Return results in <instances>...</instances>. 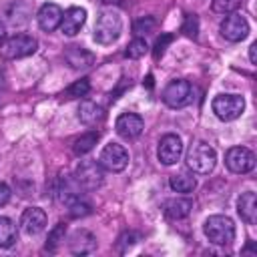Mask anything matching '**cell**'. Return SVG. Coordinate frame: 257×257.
I'll return each instance as SVG.
<instances>
[{
	"mask_svg": "<svg viewBox=\"0 0 257 257\" xmlns=\"http://www.w3.org/2000/svg\"><path fill=\"white\" fill-rule=\"evenodd\" d=\"M6 40V26H4V22L0 20V44Z\"/></svg>",
	"mask_w": 257,
	"mask_h": 257,
	"instance_id": "obj_32",
	"label": "cell"
},
{
	"mask_svg": "<svg viewBox=\"0 0 257 257\" xmlns=\"http://www.w3.org/2000/svg\"><path fill=\"white\" fill-rule=\"evenodd\" d=\"M60 20H62V10L52 2L42 4V8L38 10V26L46 32H52L54 28H58Z\"/></svg>",
	"mask_w": 257,
	"mask_h": 257,
	"instance_id": "obj_15",
	"label": "cell"
},
{
	"mask_svg": "<svg viewBox=\"0 0 257 257\" xmlns=\"http://www.w3.org/2000/svg\"><path fill=\"white\" fill-rule=\"evenodd\" d=\"M78 118L82 124L86 126H94V124H100L102 118H104V110L102 106H98L96 102H90V100H84L78 108Z\"/></svg>",
	"mask_w": 257,
	"mask_h": 257,
	"instance_id": "obj_17",
	"label": "cell"
},
{
	"mask_svg": "<svg viewBox=\"0 0 257 257\" xmlns=\"http://www.w3.org/2000/svg\"><path fill=\"white\" fill-rule=\"evenodd\" d=\"M122 32V18L114 10H104L98 14L94 24V40L98 44H110L114 42Z\"/></svg>",
	"mask_w": 257,
	"mask_h": 257,
	"instance_id": "obj_2",
	"label": "cell"
},
{
	"mask_svg": "<svg viewBox=\"0 0 257 257\" xmlns=\"http://www.w3.org/2000/svg\"><path fill=\"white\" fill-rule=\"evenodd\" d=\"M36 38L34 36H28V34H14L10 38H6L2 44H0V50H2V56L4 58H24V56H30L36 52Z\"/></svg>",
	"mask_w": 257,
	"mask_h": 257,
	"instance_id": "obj_5",
	"label": "cell"
},
{
	"mask_svg": "<svg viewBox=\"0 0 257 257\" xmlns=\"http://www.w3.org/2000/svg\"><path fill=\"white\" fill-rule=\"evenodd\" d=\"M255 48H257V44H251V48H249V58H251V62H253V64L257 62V56H255Z\"/></svg>",
	"mask_w": 257,
	"mask_h": 257,
	"instance_id": "obj_31",
	"label": "cell"
},
{
	"mask_svg": "<svg viewBox=\"0 0 257 257\" xmlns=\"http://www.w3.org/2000/svg\"><path fill=\"white\" fill-rule=\"evenodd\" d=\"M96 141H98V133H86V135H82V137L76 139V143H74V153H76V155L88 153V151L96 145Z\"/></svg>",
	"mask_w": 257,
	"mask_h": 257,
	"instance_id": "obj_22",
	"label": "cell"
},
{
	"mask_svg": "<svg viewBox=\"0 0 257 257\" xmlns=\"http://www.w3.org/2000/svg\"><path fill=\"white\" fill-rule=\"evenodd\" d=\"M10 195H12V193H10V187L0 181V207H4V205L10 201Z\"/></svg>",
	"mask_w": 257,
	"mask_h": 257,
	"instance_id": "obj_30",
	"label": "cell"
},
{
	"mask_svg": "<svg viewBox=\"0 0 257 257\" xmlns=\"http://www.w3.org/2000/svg\"><path fill=\"white\" fill-rule=\"evenodd\" d=\"M203 231L213 245H229L235 239V225L225 215H211L205 221Z\"/></svg>",
	"mask_w": 257,
	"mask_h": 257,
	"instance_id": "obj_3",
	"label": "cell"
},
{
	"mask_svg": "<svg viewBox=\"0 0 257 257\" xmlns=\"http://www.w3.org/2000/svg\"><path fill=\"white\" fill-rule=\"evenodd\" d=\"M114 128H116L118 137L131 141V139H137V137L143 133L145 122H143V118H141L139 114H135V112H122V114L116 118Z\"/></svg>",
	"mask_w": 257,
	"mask_h": 257,
	"instance_id": "obj_12",
	"label": "cell"
},
{
	"mask_svg": "<svg viewBox=\"0 0 257 257\" xmlns=\"http://www.w3.org/2000/svg\"><path fill=\"white\" fill-rule=\"evenodd\" d=\"M68 213H70L72 217H84V215L90 213V205H86V203H82V201H72L70 207H68Z\"/></svg>",
	"mask_w": 257,
	"mask_h": 257,
	"instance_id": "obj_28",
	"label": "cell"
},
{
	"mask_svg": "<svg viewBox=\"0 0 257 257\" xmlns=\"http://www.w3.org/2000/svg\"><path fill=\"white\" fill-rule=\"evenodd\" d=\"M169 185H171V189L177 191V193H191V191L195 189L197 181H195L193 175L179 173V175H173V177L169 179Z\"/></svg>",
	"mask_w": 257,
	"mask_h": 257,
	"instance_id": "obj_20",
	"label": "cell"
},
{
	"mask_svg": "<svg viewBox=\"0 0 257 257\" xmlns=\"http://www.w3.org/2000/svg\"><path fill=\"white\" fill-rule=\"evenodd\" d=\"M94 245H96V241L88 231H76L70 237V251L72 253H80V255L90 253L94 249Z\"/></svg>",
	"mask_w": 257,
	"mask_h": 257,
	"instance_id": "obj_19",
	"label": "cell"
},
{
	"mask_svg": "<svg viewBox=\"0 0 257 257\" xmlns=\"http://www.w3.org/2000/svg\"><path fill=\"white\" fill-rule=\"evenodd\" d=\"M74 179L76 183L80 185V189H86V191H92L96 187L102 185V169H100V163H94V161H82L74 173Z\"/></svg>",
	"mask_w": 257,
	"mask_h": 257,
	"instance_id": "obj_10",
	"label": "cell"
},
{
	"mask_svg": "<svg viewBox=\"0 0 257 257\" xmlns=\"http://www.w3.org/2000/svg\"><path fill=\"white\" fill-rule=\"evenodd\" d=\"M213 112L221 120H235L245 110V98L241 94H217L213 98Z\"/></svg>",
	"mask_w": 257,
	"mask_h": 257,
	"instance_id": "obj_4",
	"label": "cell"
},
{
	"mask_svg": "<svg viewBox=\"0 0 257 257\" xmlns=\"http://www.w3.org/2000/svg\"><path fill=\"white\" fill-rule=\"evenodd\" d=\"M16 241V225L8 217H0V247H12Z\"/></svg>",
	"mask_w": 257,
	"mask_h": 257,
	"instance_id": "obj_21",
	"label": "cell"
},
{
	"mask_svg": "<svg viewBox=\"0 0 257 257\" xmlns=\"http://www.w3.org/2000/svg\"><path fill=\"white\" fill-rule=\"evenodd\" d=\"M88 92V80L82 78V80H76L72 86L66 88V94L68 96H84Z\"/></svg>",
	"mask_w": 257,
	"mask_h": 257,
	"instance_id": "obj_27",
	"label": "cell"
},
{
	"mask_svg": "<svg viewBox=\"0 0 257 257\" xmlns=\"http://www.w3.org/2000/svg\"><path fill=\"white\" fill-rule=\"evenodd\" d=\"M147 50H149V46H147V42L143 40V38H135L131 44H128V48H126V56L128 58H141V56H145L147 54Z\"/></svg>",
	"mask_w": 257,
	"mask_h": 257,
	"instance_id": "obj_24",
	"label": "cell"
},
{
	"mask_svg": "<svg viewBox=\"0 0 257 257\" xmlns=\"http://www.w3.org/2000/svg\"><path fill=\"white\" fill-rule=\"evenodd\" d=\"M237 211H239V217L247 225H255L257 223V197H255L253 191H247V193H243L239 197Z\"/></svg>",
	"mask_w": 257,
	"mask_h": 257,
	"instance_id": "obj_16",
	"label": "cell"
},
{
	"mask_svg": "<svg viewBox=\"0 0 257 257\" xmlns=\"http://www.w3.org/2000/svg\"><path fill=\"white\" fill-rule=\"evenodd\" d=\"M84 20H86V10H84V8H80V6L68 8L66 12H62V20H60V30H62V34L74 36V34L82 28Z\"/></svg>",
	"mask_w": 257,
	"mask_h": 257,
	"instance_id": "obj_14",
	"label": "cell"
},
{
	"mask_svg": "<svg viewBox=\"0 0 257 257\" xmlns=\"http://www.w3.org/2000/svg\"><path fill=\"white\" fill-rule=\"evenodd\" d=\"M193 209V203L189 199L183 197H175V199H167L163 205V211L169 219H185Z\"/></svg>",
	"mask_w": 257,
	"mask_h": 257,
	"instance_id": "obj_18",
	"label": "cell"
},
{
	"mask_svg": "<svg viewBox=\"0 0 257 257\" xmlns=\"http://www.w3.org/2000/svg\"><path fill=\"white\" fill-rule=\"evenodd\" d=\"M153 26H155V20H153V18H147V22H145V20H139V22L135 24V30H137L139 34H143V32H149Z\"/></svg>",
	"mask_w": 257,
	"mask_h": 257,
	"instance_id": "obj_29",
	"label": "cell"
},
{
	"mask_svg": "<svg viewBox=\"0 0 257 257\" xmlns=\"http://www.w3.org/2000/svg\"><path fill=\"white\" fill-rule=\"evenodd\" d=\"M237 4H239V0H213L211 8L217 14H231V12H235Z\"/></svg>",
	"mask_w": 257,
	"mask_h": 257,
	"instance_id": "obj_25",
	"label": "cell"
},
{
	"mask_svg": "<svg viewBox=\"0 0 257 257\" xmlns=\"http://www.w3.org/2000/svg\"><path fill=\"white\" fill-rule=\"evenodd\" d=\"M183 155V141L181 137L169 133L161 139L159 143V149H157V157L163 165H175Z\"/></svg>",
	"mask_w": 257,
	"mask_h": 257,
	"instance_id": "obj_11",
	"label": "cell"
},
{
	"mask_svg": "<svg viewBox=\"0 0 257 257\" xmlns=\"http://www.w3.org/2000/svg\"><path fill=\"white\" fill-rule=\"evenodd\" d=\"M20 225H22V231L26 235H38L46 227V213H44V209H40V207L24 209V213L20 217Z\"/></svg>",
	"mask_w": 257,
	"mask_h": 257,
	"instance_id": "obj_13",
	"label": "cell"
},
{
	"mask_svg": "<svg viewBox=\"0 0 257 257\" xmlns=\"http://www.w3.org/2000/svg\"><path fill=\"white\" fill-rule=\"evenodd\" d=\"M98 163L102 169L110 171V173H120L126 169L128 165V153L122 145L118 143H106L100 151V157H98Z\"/></svg>",
	"mask_w": 257,
	"mask_h": 257,
	"instance_id": "obj_6",
	"label": "cell"
},
{
	"mask_svg": "<svg viewBox=\"0 0 257 257\" xmlns=\"http://www.w3.org/2000/svg\"><path fill=\"white\" fill-rule=\"evenodd\" d=\"M163 100L171 108H183L193 100V86L187 80H171L163 90Z\"/></svg>",
	"mask_w": 257,
	"mask_h": 257,
	"instance_id": "obj_7",
	"label": "cell"
},
{
	"mask_svg": "<svg viewBox=\"0 0 257 257\" xmlns=\"http://www.w3.org/2000/svg\"><path fill=\"white\" fill-rule=\"evenodd\" d=\"M64 233H66V227L60 223V225H56L52 231H50V235H48V243H46V247L48 249H54L60 241H64Z\"/></svg>",
	"mask_w": 257,
	"mask_h": 257,
	"instance_id": "obj_26",
	"label": "cell"
},
{
	"mask_svg": "<svg viewBox=\"0 0 257 257\" xmlns=\"http://www.w3.org/2000/svg\"><path fill=\"white\" fill-rule=\"evenodd\" d=\"M82 56H90V52H84L80 50L78 46H70V50L66 52V60L70 62V66L74 68H80V66H88L86 60H82Z\"/></svg>",
	"mask_w": 257,
	"mask_h": 257,
	"instance_id": "obj_23",
	"label": "cell"
},
{
	"mask_svg": "<svg viewBox=\"0 0 257 257\" xmlns=\"http://www.w3.org/2000/svg\"><path fill=\"white\" fill-rule=\"evenodd\" d=\"M221 34L229 42H239L249 34V22L241 12H231L221 22Z\"/></svg>",
	"mask_w": 257,
	"mask_h": 257,
	"instance_id": "obj_9",
	"label": "cell"
},
{
	"mask_svg": "<svg viewBox=\"0 0 257 257\" xmlns=\"http://www.w3.org/2000/svg\"><path fill=\"white\" fill-rule=\"evenodd\" d=\"M225 165L231 173L243 175L255 167V155L245 147H231L225 155Z\"/></svg>",
	"mask_w": 257,
	"mask_h": 257,
	"instance_id": "obj_8",
	"label": "cell"
},
{
	"mask_svg": "<svg viewBox=\"0 0 257 257\" xmlns=\"http://www.w3.org/2000/svg\"><path fill=\"white\" fill-rule=\"evenodd\" d=\"M215 163H217V153L211 145L199 141L195 145H191V149L187 151V167L193 171V173H199V175H207L215 169Z\"/></svg>",
	"mask_w": 257,
	"mask_h": 257,
	"instance_id": "obj_1",
	"label": "cell"
}]
</instances>
